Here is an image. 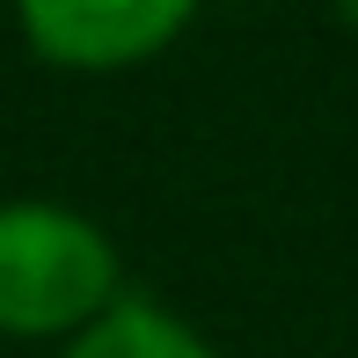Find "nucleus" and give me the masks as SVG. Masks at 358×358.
<instances>
[{"label":"nucleus","instance_id":"f257e3e1","mask_svg":"<svg viewBox=\"0 0 358 358\" xmlns=\"http://www.w3.org/2000/svg\"><path fill=\"white\" fill-rule=\"evenodd\" d=\"M117 307V249L66 205H0V329L59 336Z\"/></svg>","mask_w":358,"mask_h":358},{"label":"nucleus","instance_id":"f03ea898","mask_svg":"<svg viewBox=\"0 0 358 358\" xmlns=\"http://www.w3.org/2000/svg\"><path fill=\"white\" fill-rule=\"evenodd\" d=\"M183 22H190L183 0H29L22 8V37L37 44V59L80 73L139 66Z\"/></svg>","mask_w":358,"mask_h":358},{"label":"nucleus","instance_id":"7ed1b4c3","mask_svg":"<svg viewBox=\"0 0 358 358\" xmlns=\"http://www.w3.org/2000/svg\"><path fill=\"white\" fill-rule=\"evenodd\" d=\"M66 358H213V351L176 315H161V307H146V300H117L103 322H88V329L73 336Z\"/></svg>","mask_w":358,"mask_h":358},{"label":"nucleus","instance_id":"20e7f679","mask_svg":"<svg viewBox=\"0 0 358 358\" xmlns=\"http://www.w3.org/2000/svg\"><path fill=\"white\" fill-rule=\"evenodd\" d=\"M344 22H351V29H358V8H344Z\"/></svg>","mask_w":358,"mask_h":358}]
</instances>
